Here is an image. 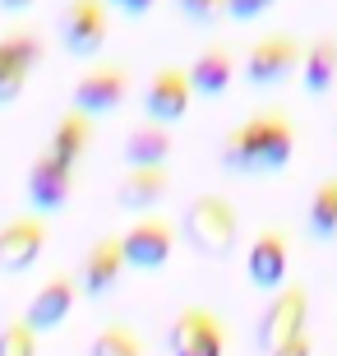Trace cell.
Masks as SVG:
<instances>
[{
	"label": "cell",
	"instance_id": "6da1fadb",
	"mask_svg": "<svg viewBox=\"0 0 337 356\" xmlns=\"http://www.w3.org/2000/svg\"><path fill=\"white\" fill-rule=\"evenodd\" d=\"M296 153V130L282 111H259V116L240 120L236 130H227L217 148L222 172L231 176H268V172H286V162Z\"/></svg>",
	"mask_w": 337,
	"mask_h": 356
},
{
	"label": "cell",
	"instance_id": "7a4b0ae2",
	"mask_svg": "<svg viewBox=\"0 0 337 356\" xmlns=\"http://www.w3.org/2000/svg\"><path fill=\"white\" fill-rule=\"evenodd\" d=\"M185 241L204 259H227L240 241V213L227 195H195L185 209Z\"/></svg>",
	"mask_w": 337,
	"mask_h": 356
},
{
	"label": "cell",
	"instance_id": "3957f363",
	"mask_svg": "<svg viewBox=\"0 0 337 356\" xmlns=\"http://www.w3.org/2000/svg\"><path fill=\"white\" fill-rule=\"evenodd\" d=\"M300 51H305V47H300L291 33H268V38H259L254 47H245L240 74H245V83H254V88H282L300 70Z\"/></svg>",
	"mask_w": 337,
	"mask_h": 356
},
{
	"label": "cell",
	"instance_id": "277c9868",
	"mask_svg": "<svg viewBox=\"0 0 337 356\" xmlns=\"http://www.w3.org/2000/svg\"><path fill=\"white\" fill-rule=\"evenodd\" d=\"M56 28H60V47H65L69 56H79V60H88V56L102 51V42H106L111 5H106V0H65Z\"/></svg>",
	"mask_w": 337,
	"mask_h": 356
},
{
	"label": "cell",
	"instance_id": "5b68a950",
	"mask_svg": "<svg viewBox=\"0 0 337 356\" xmlns=\"http://www.w3.org/2000/svg\"><path fill=\"white\" fill-rule=\"evenodd\" d=\"M47 60V42L33 28H14L0 38V106H10L24 97L28 74Z\"/></svg>",
	"mask_w": 337,
	"mask_h": 356
},
{
	"label": "cell",
	"instance_id": "8992f818",
	"mask_svg": "<svg viewBox=\"0 0 337 356\" xmlns=\"http://www.w3.org/2000/svg\"><path fill=\"white\" fill-rule=\"evenodd\" d=\"M305 324H310V291L300 287H277L272 291V301L263 305V315H259V347L268 352V347L286 343V338H296V333H305Z\"/></svg>",
	"mask_w": 337,
	"mask_h": 356
},
{
	"label": "cell",
	"instance_id": "52a82bcc",
	"mask_svg": "<svg viewBox=\"0 0 337 356\" xmlns=\"http://www.w3.org/2000/svg\"><path fill=\"white\" fill-rule=\"evenodd\" d=\"M24 185H28V204H33V213H60L69 204V195H74V167L60 162L51 148H42L38 158L28 162Z\"/></svg>",
	"mask_w": 337,
	"mask_h": 356
},
{
	"label": "cell",
	"instance_id": "ba28073f",
	"mask_svg": "<svg viewBox=\"0 0 337 356\" xmlns=\"http://www.w3.org/2000/svg\"><path fill=\"white\" fill-rule=\"evenodd\" d=\"M120 250H125V264L130 268L157 273V268L171 259V250H176V227H171L167 218H148V213H139V222L120 236Z\"/></svg>",
	"mask_w": 337,
	"mask_h": 356
},
{
	"label": "cell",
	"instance_id": "9c48e42d",
	"mask_svg": "<svg viewBox=\"0 0 337 356\" xmlns=\"http://www.w3.org/2000/svg\"><path fill=\"white\" fill-rule=\"evenodd\" d=\"M47 250V213H24L0 227V273H28Z\"/></svg>",
	"mask_w": 337,
	"mask_h": 356
},
{
	"label": "cell",
	"instance_id": "30bf717a",
	"mask_svg": "<svg viewBox=\"0 0 337 356\" xmlns=\"http://www.w3.org/2000/svg\"><path fill=\"white\" fill-rule=\"evenodd\" d=\"M167 352L171 356H227V329H222L208 310L190 305V310H181L176 324H171Z\"/></svg>",
	"mask_w": 337,
	"mask_h": 356
},
{
	"label": "cell",
	"instance_id": "8fae6325",
	"mask_svg": "<svg viewBox=\"0 0 337 356\" xmlns=\"http://www.w3.org/2000/svg\"><path fill=\"white\" fill-rule=\"evenodd\" d=\"M190 102H195L190 70H181V65H162L153 79H148V92H143V111H148V120L176 125V120H185Z\"/></svg>",
	"mask_w": 337,
	"mask_h": 356
},
{
	"label": "cell",
	"instance_id": "7c38bea8",
	"mask_svg": "<svg viewBox=\"0 0 337 356\" xmlns=\"http://www.w3.org/2000/svg\"><path fill=\"white\" fill-rule=\"evenodd\" d=\"M125 92H130V70L125 65H92L88 74L74 83L69 106L88 111V116H106V111H116V106L125 102Z\"/></svg>",
	"mask_w": 337,
	"mask_h": 356
},
{
	"label": "cell",
	"instance_id": "4fadbf2b",
	"mask_svg": "<svg viewBox=\"0 0 337 356\" xmlns=\"http://www.w3.org/2000/svg\"><path fill=\"white\" fill-rule=\"evenodd\" d=\"M286 268H291V250H286L282 232H259L245 250V277L249 287L259 291H277L286 282Z\"/></svg>",
	"mask_w": 337,
	"mask_h": 356
},
{
	"label": "cell",
	"instance_id": "5bb4252c",
	"mask_svg": "<svg viewBox=\"0 0 337 356\" xmlns=\"http://www.w3.org/2000/svg\"><path fill=\"white\" fill-rule=\"evenodd\" d=\"M74 296H79V287H74V277H51V282H42L38 291H33V301L24 305V324L28 329H38V333H51V329H60L69 319V310H74Z\"/></svg>",
	"mask_w": 337,
	"mask_h": 356
},
{
	"label": "cell",
	"instance_id": "9a60e30c",
	"mask_svg": "<svg viewBox=\"0 0 337 356\" xmlns=\"http://www.w3.org/2000/svg\"><path fill=\"white\" fill-rule=\"evenodd\" d=\"M125 250H120V236H102L92 241L88 254H83V268H79V291L83 296H106V291H116L120 273H125Z\"/></svg>",
	"mask_w": 337,
	"mask_h": 356
},
{
	"label": "cell",
	"instance_id": "2e32d148",
	"mask_svg": "<svg viewBox=\"0 0 337 356\" xmlns=\"http://www.w3.org/2000/svg\"><path fill=\"white\" fill-rule=\"evenodd\" d=\"M167 190H171L167 167H130L116 185V204L125 213H148L167 199Z\"/></svg>",
	"mask_w": 337,
	"mask_h": 356
},
{
	"label": "cell",
	"instance_id": "e0dca14e",
	"mask_svg": "<svg viewBox=\"0 0 337 356\" xmlns=\"http://www.w3.org/2000/svg\"><path fill=\"white\" fill-rule=\"evenodd\" d=\"M236 60L227 47H208V51L195 56V65H190V83H195V97H222V92L236 83Z\"/></svg>",
	"mask_w": 337,
	"mask_h": 356
},
{
	"label": "cell",
	"instance_id": "ac0fdd59",
	"mask_svg": "<svg viewBox=\"0 0 337 356\" xmlns=\"http://www.w3.org/2000/svg\"><path fill=\"white\" fill-rule=\"evenodd\" d=\"M120 158H125V167H167V158H171V125H162V120L134 125V130L125 134Z\"/></svg>",
	"mask_w": 337,
	"mask_h": 356
},
{
	"label": "cell",
	"instance_id": "d6986e66",
	"mask_svg": "<svg viewBox=\"0 0 337 356\" xmlns=\"http://www.w3.org/2000/svg\"><path fill=\"white\" fill-rule=\"evenodd\" d=\"M92 144V116L88 111H79V106H69L65 116L51 125V139H47V148H51L60 162H69V167H79V158L88 153Z\"/></svg>",
	"mask_w": 337,
	"mask_h": 356
},
{
	"label": "cell",
	"instance_id": "ffe728a7",
	"mask_svg": "<svg viewBox=\"0 0 337 356\" xmlns=\"http://www.w3.org/2000/svg\"><path fill=\"white\" fill-rule=\"evenodd\" d=\"M300 83L310 97H324L337 83V38H314L300 51Z\"/></svg>",
	"mask_w": 337,
	"mask_h": 356
},
{
	"label": "cell",
	"instance_id": "44dd1931",
	"mask_svg": "<svg viewBox=\"0 0 337 356\" xmlns=\"http://www.w3.org/2000/svg\"><path fill=\"white\" fill-rule=\"evenodd\" d=\"M305 227L314 241H337V176L314 185L310 209H305Z\"/></svg>",
	"mask_w": 337,
	"mask_h": 356
},
{
	"label": "cell",
	"instance_id": "7402d4cb",
	"mask_svg": "<svg viewBox=\"0 0 337 356\" xmlns=\"http://www.w3.org/2000/svg\"><path fill=\"white\" fill-rule=\"evenodd\" d=\"M88 356H143V343H139V333L125 329V324H106V329L92 338Z\"/></svg>",
	"mask_w": 337,
	"mask_h": 356
},
{
	"label": "cell",
	"instance_id": "603a6c76",
	"mask_svg": "<svg viewBox=\"0 0 337 356\" xmlns=\"http://www.w3.org/2000/svg\"><path fill=\"white\" fill-rule=\"evenodd\" d=\"M38 329H28L24 319H14L0 329V356H38Z\"/></svg>",
	"mask_w": 337,
	"mask_h": 356
},
{
	"label": "cell",
	"instance_id": "cb8c5ba5",
	"mask_svg": "<svg viewBox=\"0 0 337 356\" xmlns=\"http://www.w3.org/2000/svg\"><path fill=\"white\" fill-rule=\"evenodd\" d=\"M176 10H181L185 24L208 28V24H217L222 14H227V0H176Z\"/></svg>",
	"mask_w": 337,
	"mask_h": 356
},
{
	"label": "cell",
	"instance_id": "d4e9b609",
	"mask_svg": "<svg viewBox=\"0 0 337 356\" xmlns=\"http://www.w3.org/2000/svg\"><path fill=\"white\" fill-rule=\"evenodd\" d=\"M277 0H227V19L231 24H249V19H259V14H268Z\"/></svg>",
	"mask_w": 337,
	"mask_h": 356
},
{
	"label": "cell",
	"instance_id": "484cf974",
	"mask_svg": "<svg viewBox=\"0 0 337 356\" xmlns=\"http://www.w3.org/2000/svg\"><path fill=\"white\" fill-rule=\"evenodd\" d=\"M263 356H314V343H310V333H296V338H286V343L268 347Z\"/></svg>",
	"mask_w": 337,
	"mask_h": 356
},
{
	"label": "cell",
	"instance_id": "4316f807",
	"mask_svg": "<svg viewBox=\"0 0 337 356\" xmlns=\"http://www.w3.org/2000/svg\"><path fill=\"white\" fill-rule=\"evenodd\" d=\"M106 5H111V10H120L125 19H143V14L153 10L157 0H106Z\"/></svg>",
	"mask_w": 337,
	"mask_h": 356
},
{
	"label": "cell",
	"instance_id": "83f0119b",
	"mask_svg": "<svg viewBox=\"0 0 337 356\" xmlns=\"http://www.w3.org/2000/svg\"><path fill=\"white\" fill-rule=\"evenodd\" d=\"M0 5H5V10H28L33 0H0Z\"/></svg>",
	"mask_w": 337,
	"mask_h": 356
}]
</instances>
